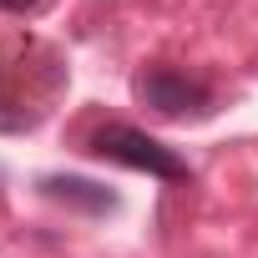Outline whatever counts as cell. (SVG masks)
Listing matches in <instances>:
<instances>
[{"label": "cell", "instance_id": "cell-1", "mask_svg": "<svg viewBox=\"0 0 258 258\" xmlns=\"http://www.w3.org/2000/svg\"><path fill=\"white\" fill-rule=\"evenodd\" d=\"M132 96L162 116V121H198L213 111V91L203 81H192L187 71H172V66H147L132 76Z\"/></svg>", "mask_w": 258, "mask_h": 258}, {"label": "cell", "instance_id": "cell-2", "mask_svg": "<svg viewBox=\"0 0 258 258\" xmlns=\"http://www.w3.org/2000/svg\"><path fill=\"white\" fill-rule=\"evenodd\" d=\"M91 152L106 157V162H121V167H137L147 177H162V182H187V162L172 147H162L157 137L137 132V126H121V121L101 126V132L91 137Z\"/></svg>", "mask_w": 258, "mask_h": 258}, {"label": "cell", "instance_id": "cell-3", "mask_svg": "<svg viewBox=\"0 0 258 258\" xmlns=\"http://www.w3.org/2000/svg\"><path fill=\"white\" fill-rule=\"evenodd\" d=\"M41 192H46L51 203L81 208V213H111V208L121 203L111 187H101V182H91V177H41Z\"/></svg>", "mask_w": 258, "mask_h": 258}, {"label": "cell", "instance_id": "cell-4", "mask_svg": "<svg viewBox=\"0 0 258 258\" xmlns=\"http://www.w3.org/2000/svg\"><path fill=\"white\" fill-rule=\"evenodd\" d=\"M0 6H6V11H31L36 0H0Z\"/></svg>", "mask_w": 258, "mask_h": 258}]
</instances>
